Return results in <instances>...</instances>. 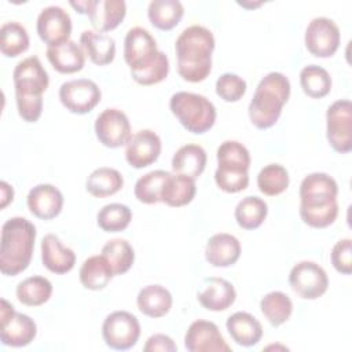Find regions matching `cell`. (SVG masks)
Here are the masks:
<instances>
[{
  "label": "cell",
  "mask_w": 352,
  "mask_h": 352,
  "mask_svg": "<svg viewBox=\"0 0 352 352\" xmlns=\"http://www.w3.org/2000/svg\"><path fill=\"white\" fill-rule=\"evenodd\" d=\"M338 186L327 173L307 175L300 184V217L314 228H324L334 223L338 214Z\"/></svg>",
  "instance_id": "1"
},
{
  "label": "cell",
  "mask_w": 352,
  "mask_h": 352,
  "mask_svg": "<svg viewBox=\"0 0 352 352\" xmlns=\"http://www.w3.org/2000/svg\"><path fill=\"white\" fill-rule=\"evenodd\" d=\"M214 50L213 33L201 25L186 28L175 43L177 73L188 82L204 81L212 70V52Z\"/></svg>",
  "instance_id": "2"
},
{
  "label": "cell",
  "mask_w": 352,
  "mask_h": 352,
  "mask_svg": "<svg viewBox=\"0 0 352 352\" xmlns=\"http://www.w3.org/2000/svg\"><path fill=\"white\" fill-rule=\"evenodd\" d=\"M18 114L26 122H36L43 111V94L48 88V73L37 56L18 62L12 73Z\"/></svg>",
  "instance_id": "3"
},
{
  "label": "cell",
  "mask_w": 352,
  "mask_h": 352,
  "mask_svg": "<svg viewBox=\"0 0 352 352\" xmlns=\"http://www.w3.org/2000/svg\"><path fill=\"white\" fill-rule=\"evenodd\" d=\"M36 227L25 217H11L1 227L0 271L15 276L23 272L33 257Z\"/></svg>",
  "instance_id": "4"
},
{
  "label": "cell",
  "mask_w": 352,
  "mask_h": 352,
  "mask_svg": "<svg viewBox=\"0 0 352 352\" xmlns=\"http://www.w3.org/2000/svg\"><path fill=\"white\" fill-rule=\"evenodd\" d=\"M290 96V81L279 73L271 72L265 74L249 103V118L258 129H267L276 124L280 117L282 107Z\"/></svg>",
  "instance_id": "5"
},
{
  "label": "cell",
  "mask_w": 352,
  "mask_h": 352,
  "mask_svg": "<svg viewBox=\"0 0 352 352\" xmlns=\"http://www.w3.org/2000/svg\"><path fill=\"white\" fill-rule=\"evenodd\" d=\"M169 109L177 121L191 133L208 132L216 121V107L204 95L180 91L170 96Z\"/></svg>",
  "instance_id": "6"
},
{
  "label": "cell",
  "mask_w": 352,
  "mask_h": 352,
  "mask_svg": "<svg viewBox=\"0 0 352 352\" xmlns=\"http://www.w3.org/2000/svg\"><path fill=\"white\" fill-rule=\"evenodd\" d=\"M157 41L148 30L135 26L128 30L124 40V59L129 66L131 74L148 69L158 58Z\"/></svg>",
  "instance_id": "7"
},
{
  "label": "cell",
  "mask_w": 352,
  "mask_h": 352,
  "mask_svg": "<svg viewBox=\"0 0 352 352\" xmlns=\"http://www.w3.org/2000/svg\"><path fill=\"white\" fill-rule=\"evenodd\" d=\"M102 336L107 346L126 351L136 345L140 336V323L128 311H114L106 316L102 324Z\"/></svg>",
  "instance_id": "8"
},
{
  "label": "cell",
  "mask_w": 352,
  "mask_h": 352,
  "mask_svg": "<svg viewBox=\"0 0 352 352\" xmlns=\"http://www.w3.org/2000/svg\"><path fill=\"white\" fill-rule=\"evenodd\" d=\"M326 135L330 146L341 154L352 150V104L348 99L331 103L326 111Z\"/></svg>",
  "instance_id": "9"
},
{
  "label": "cell",
  "mask_w": 352,
  "mask_h": 352,
  "mask_svg": "<svg viewBox=\"0 0 352 352\" xmlns=\"http://www.w3.org/2000/svg\"><path fill=\"white\" fill-rule=\"evenodd\" d=\"M0 311V340L3 345L14 348L29 345L37 334V326L34 320L25 314L16 312L14 307L4 298H1Z\"/></svg>",
  "instance_id": "10"
},
{
  "label": "cell",
  "mask_w": 352,
  "mask_h": 352,
  "mask_svg": "<svg viewBox=\"0 0 352 352\" xmlns=\"http://www.w3.org/2000/svg\"><path fill=\"white\" fill-rule=\"evenodd\" d=\"M289 285L301 298L316 300L326 293L329 278L319 264L304 260L292 268L289 274Z\"/></svg>",
  "instance_id": "11"
},
{
  "label": "cell",
  "mask_w": 352,
  "mask_h": 352,
  "mask_svg": "<svg viewBox=\"0 0 352 352\" xmlns=\"http://www.w3.org/2000/svg\"><path fill=\"white\" fill-rule=\"evenodd\" d=\"M102 92L98 84L88 78L66 81L59 88L60 103L74 114H85L100 102Z\"/></svg>",
  "instance_id": "12"
},
{
  "label": "cell",
  "mask_w": 352,
  "mask_h": 352,
  "mask_svg": "<svg viewBox=\"0 0 352 352\" xmlns=\"http://www.w3.org/2000/svg\"><path fill=\"white\" fill-rule=\"evenodd\" d=\"M304 41L307 50L314 56H333L340 47V29L333 19L316 16L308 23Z\"/></svg>",
  "instance_id": "13"
},
{
  "label": "cell",
  "mask_w": 352,
  "mask_h": 352,
  "mask_svg": "<svg viewBox=\"0 0 352 352\" xmlns=\"http://www.w3.org/2000/svg\"><path fill=\"white\" fill-rule=\"evenodd\" d=\"M98 140L110 148L126 146L132 133L126 114L118 109H104L95 121Z\"/></svg>",
  "instance_id": "14"
},
{
  "label": "cell",
  "mask_w": 352,
  "mask_h": 352,
  "mask_svg": "<svg viewBox=\"0 0 352 352\" xmlns=\"http://www.w3.org/2000/svg\"><path fill=\"white\" fill-rule=\"evenodd\" d=\"M37 34L48 47L69 41L72 34L70 15L59 6L43 8L37 16Z\"/></svg>",
  "instance_id": "15"
},
{
  "label": "cell",
  "mask_w": 352,
  "mask_h": 352,
  "mask_svg": "<svg viewBox=\"0 0 352 352\" xmlns=\"http://www.w3.org/2000/svg\"><path fill=\"white\" fill-rule=\"evenodd\" d=\"M184 346L190 352H230L231 346L223 338L219 327L209 320L192 322L184 336Z\"/></svg>",
  "instance_id": "16"
},
{
  "label": "cell",
  "mask_w": 352,
  "mask_h": 352,
  "mask_svg": "<svg viewBox=\"0 0 352 352\" xmlns=\"http://www.w3.org/2000/svg\"><path fill=\"white\" fill-rule=\"evenodd\" d=\"M161 147V139L154 131L140 129L126 143L125 160L132 168H146L158 160Z\"/></svg>",
  "instance_id": "17"
},
{
  "label": "cell",
  "mask_w": 352,
  "mask_h": 352,
  "mask_svg": "<svg viewBox=\"0 0 352 352\" xmlns=\"http://www.w3.org/2000/svg\"><path fill=\"white\" fill-rule=\"evenodd\" d=\"M29 210L41 220H51L56 217L63 208V195L52 184L34 186L26 198Z\"/></svg>",
  "instance_id": "18"
},
{
  "label": "cell",
  "mask_w": 352,
  "mask_h": 352,
  "mask_svg": "<svg viewBox=\"0 0 352 352\" xmlns=\"http://www.w3.org/2000/svg\"><path fill=\"white\" fill-rule=\"evenodd\" d=\"M197 298L205 309L219 312L226 311L234 304L236 292L227 279L212 276L204 279L202 289L198 292Z\"/></svg>",
  "instance_id": "19"
},
{
  "label": "cell",
  "mask_w": 352,
  "mask_h": 352,
  "mask_svg": "<svg viewBox=\"0 0 352 352\" xmlns=\"http://www.w3.org/2000/svg\"><path fill=\"white\" fill-rule=\"evenodd\" d=\"M41 261L48 271L60 275L73 270L76 253L63 246L56 235L47 234L41 241Z\"/></svg>",
  "instance_id": "20"
},
{
  "label": "cell",
  "mask_w": 352,
  "mask_h": 352,
  "mask_svg": "<svg viewBox=\"0 0 352 352\" xmlns=\"http://www.w3.org/2000/svg\"><path fill=\"white\" fill-rule=\"evenodd\" d=\"M241 256L239 241L227 232L212 235L205 246V258L213 267H230Z\"/></svg>",
  "instance_id": "21"
},
{
  "label": "cell",
  "mask_w": 352,
  "mask_h": 352,
  "mask_svg": "<svg viewBox=\"0 0 352 352\" xmlns=\"http://www.w3.org/2000/svg\"><path fill=\"white\" fill-rule=\"evenodd\" d=\"M125 14L126 4L124 0H92L88 16L95 30L104 33L116 29Z\"/></svg>",
  "instance_id": "22"
},
{
  "label": "cell",
  "mask_w": 352,
  "mask_h": 352,
  "mask_svg": "<svg viewBox=\"0 0 352 352\" xmlns=\"http://www.w3.org/2000/svg\"><path fill=\"white\" fill-rule=\"evenodd\" d=\"M45 54L52 67L62 74L77 73L84 67L85 63L84 50L72 40L60 45L47 47Z\"/></svg>",
  "instance_id": "23"
},
{
  "label": "cell",
  "mask_w": 352,
  "mask_h": 352,
  "mask_svg": "<svg viewBox=\"0 0 352 352\" xmlns=\"http://www.w3.org/2000/svg\"><path fill=\"white\" fill-rule=\"evenodd\" d=\"M80 44L91 62L98 66H104L114 60L116 41L106 33L84 30L80 36Z\"/></svg>",
  "instance_id": "24"
},
{
  "label": "cell",
  "mask_w": 352,
  "mask_h": 352,
  "mask_svg": "<svg viewBox=\"0 0 352 352\" xmlns=\"http://www.w3.org/2000/svg\"><path fill=\"white\" fill-rule=\"evenodd\" d=\"M231 338L241 346H253L263 337L261 323L249 312H235L226 322Z\"/></svg>",
  "instance_id": "25"
},
{
  "label": "cell",
  "mask_w": 352,
  "mask_h": 352,
  "mask_svg": "<svg viewBox=\"0 0 352 352\" xmlns=\"http://www.w3.org/2000/svg\"><path fill=\"white\" fill-rule=\"evenodd\" d=\"M136 304L143 315L161 318L165 316L172 307V294L161 285H148L139 292Z\"/></svg>",
  "instance_id": "26"
},
{
  "label": "cell",
  "mask_w": 352,
  "mask_h": 352,
  "mask_svg": "<svg viewBox=\"0 0 352 352\" xmlns=\"http://www.w3.org/2000/svg\"><path fill=\"white\" fill-rule=\"evenodd\" d=\"M195 191V179L179 173H170L164 184L161 202L172 208H180L194 199Z\"/></svg>",
  "instance_id": "27"
},
{
  "label": "cell",
  "mask_w": 352,
  "mask_h": 352,
  "mask_svg": "<svg viewBox=\"0 0 352 352\" xmlns=\"http://www.w3.org/2000/svg\"><path fill=\"white\" fill-rule=\"evenodd\" d=\"M206 153L198 144H184L172 157V169L175 173L197 179L206 166Z\"/></svg>",
  "instance_id": "28"
},
{
  "label": "cell",
  "mask_w": 352,
  "mask_h": 352,
  "mask_svg": "<svg viewBox=\"0 0 352 352\" xmlns=\"http://www.w3.org/2000/svg\"><path fill=\"white\" fill-rule=\"evenodd\" d=\"M80 282L85 289L89 290H102L113 279L114 272L109 261L102 256L88 257L80 268Z\"/></svg>",
  "instance_id": "29"
},
{
  "label": "cell",
  "mask_w": 352,
  "mask_h": 352,
  "mask_svg": "<svg viewBox=\"0 0 352 352\" xmlns=\"http://www.w3.org/2000/svg\"><path fill=\"white\" fill-rule=\"evenodd\" d=\"M122 186H124L122 175L117 169L109 168V166H100L92 170L85 183L87 191L96 198L110 197L118 192L122 188Z\"/></svg>",
  "instance_id": "30"
},
{
  "label": "cell",
  "mask_w": 352,
  "mask_h": 352,
  "mask_svg": "<svg viewBox=\"0 0 352 352\" xmlns=\"http://www.w3.org/2000/svg\"><path fill=\"white\" fill-rule=\"evenodd\" d=\"M183 14L184 7L179 0H153L147 10L151 25L160 30H170L177 26Z\"/></svg>",
  "instance_id": "31"
},
{
  "label": "cell",
  "mask_w": 352,
  "mask_h": 352,
  "mask_svg": "<svg viewBox=\"0 0 352 352\" xmlns=\"http://www.w3.org/2000/svg\"><path fill=\"white\" fill-rule=\"evenodd\" d=\"M267 213L268 206L264 199L256 195H249L238 202L234 216L241 228L254 230L264 223Z\"/></svg>",
  "instance_id": "32"
},
{
  "label": "cell",
  "mask_w": 352,
  "mask_h": 352,
  "mask_svg": "<svg viewBox=\"0 0 352 352\" xmlns=\"http://www.w3.org/2000/svg\"><path fill=\"white\" fill-rule=\"evenodd\" d=\"M52 294V285L44 276H29L18 283L16 298L28 307H38L50 300Z\"/></svg>",
  "instance_id": "33"
},
{
  "label": "cell",
  "mask_w": 352,
  "mask_h": 352,
  "mask_svg": "<svg viewBox=\"0 0 352 352\" xmlns=\"http://www.w3.org/2000/svg\"><path fill=\"white\" fill-rule=\"evenodd\" d=\"M260 309L265 319L274 326L278 327L289 320L293 312V302L290 297L279 290L267 293L260 301Z\"/></svg>",
  "instance_id": "34"
},
{
  "label": "cell",
  "mask_w": 352,
  "mask_h": 352,
  "mask_svg": "<svg viewBox=\"0 0 352 352\" xmlns=\"http://www.w3.org/2000/svg\"><path fill=\"white\" fill-rule=\"evenodd\" d=\"M102 256L109 261L114 275H122L133 265L135 250L126 239L114 238L102 248Z\"/></svg>",
  "instance_id": "35"
},
{
  "label": "cell",
  "mask_w": 352,
  "mask_h": 352,
  "mask_svg": "<svg viewBox=\"0 0 352 352\" xmlns=\"http://www.w3.org/2000/svg\"><path fill=\"white\" fill-rule=\"evenodd\" d=\"M300 85L305 95L314 99H320L330 92L331 77L322 66L308 65L300 72Z\"/></svg>",
  "instance_id": "36"
},
{
  "label": "cell",
  "mask_w": 352,
  "mask_h": 352,
  "mask_svg": "<svg viewBox=\"0 0 352 352\" xmlns=\"http://www.w3.org/2000/svg\"><path fill=\"white\" fill-rule=\"evenodd\" d=\"M169 175L170 172L157 169L139 177L135 184V197L138 201L147 205L161 202L162 188Z\"/></svg>",
  "instance_id": "37"
},
{
  "label": "cell",
  "mask_w": 352,
  "mask_h": 352,
  "mask_svg": "<svg viewBox=\"0 0 352 352\" xmlns=\"http://www.w3.org/2000/svg\"><path fill=\"white\" fill-rule=\"evenodd\" d=\"M29 48V34L18 22H7L0 28V51L3 55L14 58Z\"/></svg>",
  "instance_id": "38"
},
{
  "label": "cell",
  "mask_w": 352,
  "mask_h": 352,
  "mask_svg": "<svg viewBox=\"0 0 352 352\" xmlns=\"http://www.w3.org/2000/svg\"><path fill=\"white\" fill-rule=\"evenodd\" d=\"M289 186V173L280 164L265 165L257 175L258 190L268 197L282 194Z\"/></svg>",
  "instance_id": "39"
},
{
  "label": "cell",
  "mask_w": 352,
  "mask_h": 352,
  "mask_svg": "<svg viewBox=\"0 0 352 352\" xmlns=\"http://www.w3.org/2000/svg\"><path fill=\"white\" fill-rule=\"evenodd\" d=\"M132 220L131 209L118 202L104 205L96 216L98 226L106 232H118L125 230Z\"/></svg>",
  "instance_id": "40"
},
{
  "label": "cell",
  "mask_w": 352,
  "mask_h": 352,
  "mask_svg": "<svg viewBox=\"0 0 352 352\" xmlns=\"http://www.w3.org/2000/svg\"><path fill=\"white\" fill-rule=\"evenodd\" d=\"M217 166L249 170L250 154L242 143L226 140L217 148Z\"/></svg>",
  "instance_id": "41"
},
{
  "label": "cell",
  "mask_w": 352,
  "mask_h": 352,
  "mask_svg": "<svg viewBox=\"0 0 352 352\" xmlns=\"http://www.w3.org/2000/svg\"><path fill=\"white\" fill-rule=\"evenodd\" d=\"M214 182L217 187L226 192L235 194L243 191L249 184V173L248 170L239 169H228L219 168L214 172Z\"/></svg>",
  "instance_id": "42"
},
{
  "label": "cell",
  "mask_w": 352,
  "mask_h": 352,
  "mask_svg": "<svg viewBox=\"0 0 352 352\" xmlns=\"http://www.w3.org/2000/svg\"><path fill=\"white\" fill-rule=\"evenodd\" d=\"M246 92V81L234 73H224L216 81V94L224 102H238Z\"/></svg>",
  "instance_id": "43"
},
{
  "label": "cell",
  "mask_w": 352,
  "mask_h": 352,
  "mask_svg": "<svg viewBox=\"0 0 352 352\" xmlns=\"http://www.w3.org/2000/svg\"><path fill=\"white\" fill-rule=\"evenodd\" d=\"M168 73H169V59L162 51H160L157 60L148 69L131 76L140 85H153L165 80Z\"/></svg>",
  "instance_id": "44"
},
{
  "label": "cell",
  "mask_w": 352,
  "mask_h": 352,
  "mask_svg": "<svg viewBox=\"0 0 352 352\" xmlns=\"http://www.w3.org/2000/svg\"><path fill=\"white\" fill-rule=\"evenodd\" d=\"M331 264L340 274L352 272V241L349 238L338 241L331 250Z\"/></svg>",
  "instance_id": "45"
},
{
  "label": "cell",
  "mask_w": 352,
  "mask_h": 352,
  "mask_svg": "<svg viewBox=\"0 0 352 352\" xmlns=\"http://www.w3.org/2000/svg\"><path fill=\"white\" fill-rule=\"evenodd\" d=\"M144 352H155V351H162V352H175L177 351V345L173 342V340L169 336L165 334H153L151 337L147 338L144 346Z\"/></svg>",
  "instance_id": "46"
},
{
  "label": "cell",
  "mask_w": 352,
  "mask_h": 352,
  "mask_svg": "<svg viewBox=\"0 0 352 352\" xmlns=\"http://www.w3.org/2000/svg\"><path fill=\"white\" fill-rule=\"evenodd\" d=\"M0 209H4L10 202H12L14 199V190L12 186H10L7 182H0Z\"/></svg>",
  "instance_id": "47"
},
{
  "label": "cell",
  "mask_w": 352,
  "mask_h": 352,
  "mask_svg": "<svg viewBox=\"0 0 352 352\" xmlns=\"http://www.w3.org/2000/svg\"><path fill=\"white\" fill-rule=\"evenodd\" d=\"M70 6L73 8H76V11H78L80 14H87L91 10L92 6V0H81V1H70Z\"/></svg>",
  "instance_id": "48"
},
{
  "label": "cell",
  "mask_w": 352,
  "mask_h": 352,
  "mask_svg": "<svg viewBox=\"0 0 352 352\" xmlns=\"http://www.w3.org/2000/svg\"><path fill=\"white\" fill-rule=\"evenodd\" d=\"M238 4L239 6H242V7H245V8H254V7H258V6H261L263 3L261 1H258V3H245V1H238Z\"/></svg>",
  "instance_id": "49"
}]
</instances>
